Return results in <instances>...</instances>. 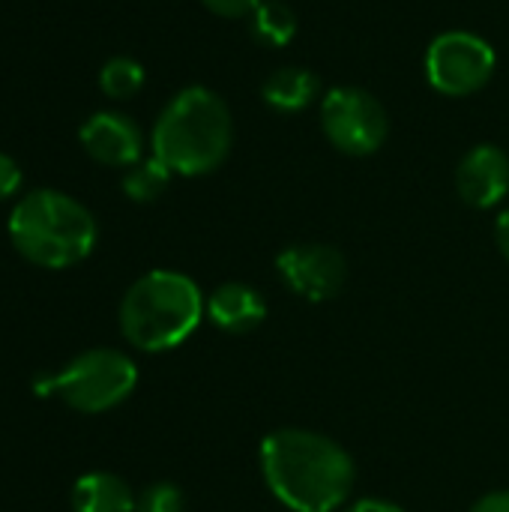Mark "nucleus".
Listing matches in <instances>:
<instances>
[{"label": "nucleus", "mask_w": 509, "mask_h": 512, "mask_svg": "<svg viewBox=\"0 0 509 512\" xmlns=\"http://www.w3.org/2000/svg\"><path fill=\"white\" fill-rule=\"evenodd\" d=\"M258 462L267 489L291 512L339 510L357 483L348 450L309 429H276L264 435Z\"/></svg>", "instance_id": "obj_1"}, {"label": "nucleus", "mask_w": 509, "mask_h": 512, "mask_svg": "<svg viewBox=\"0 0 509 512\" xmlns=\"http://www.w3.org/2000/svg\"><path fill=\"white\" fill-rule=\"evenodd\" d=\"M234 144V120L228 102L210 87L180 90L159 114L150 147L153 156L180 177H204L216 171Z\"/></svg>", "instance_id": "obj_2"}, {"label": "nucleus", "mask_w": 509, "mask_h": 512, "mask_svg": "<svg viewBox=\"0 0 509 512\" xmlns=\"http://www.w3.org/2000/svg\"><path fill=\"white\" fill-rule=\"evenodd\" d=\"M207 300L195 279L177 270H150L129 285L120 303L123 339L147 354L180 348L201 324Z\"/></svg>", "instance_id": "obj_3"}, {"label": "nucleus", "mask_w": 509, "mask_h": 512, "mask_svg": "<svg viewBox=\"0 0 509 512\" xmlns=\"http://www.w3.org/2000/svg\"><path fill=\"white\" fill-rule=\"evenodd\" d=\"M15 252L45 270H66L81 264L96 246L93 213L57 189L27 192L6 222Z\"/></svg>", "instance_id": "obj_4"}, {"label": "nucleus", "mask_w": 509, "mask_h": 512, "mask_svg": "<svg viewBox=\"0 0 509 512\" xmlns=\"http://www.w3.org/2000/svg\"><path fill=\"white\" fill-rule=\"evenodd\" d=\"M54 393L78 414H105L123 405L138 387V366L117 348H90L75 354L57 375Z\"/></svg>", "instance_id": "obj_5"}, {"label": "nucleus", "mask_w": 509, "mask_h": 512, "mask_svg": "<svg viewBox=\"0 0 509 512\" xmlns=\"http://www.w3.org/2000/svg\"><path fill=\"white\" fill-rule=\"evenodd\" d=\"M321 129L345 156H372L390 135V117L378 96L363 87H333L321 99Z\"/></svg>", "instance_id": "obj_6"}, {"label": "nucleus", "mask_w": 509, "mask_h": 512, "mask_svg": "<svg viewBox=\"0 0 509 512\" xmlns=\"http://www.w3.org/2000/svg\"><path fill=\"white\" fill-rule=\"evenodd\" d=\"M426 81L441 96H471L483 90L498 66L495 48L471 30H447L426 48Z\"/></svg>", "instance_id": "obj_7"}, {"label": "nucleus", "mask_w": 509, "mask_h": 512, "mask_svg": "<svg viewBox=\"0 0 509 512\" xmlns=\"http://www.w3.org/2000/svg\"><path fill=\"white\" fill-rule=\"evenodd\" d=\"M279 279L309 303L333 300L348 279V261L336 246L327 243H297L276 258Z\"/></svg>", "instance_id": "obj_8"}, {"label": "nucleus", "mask_w": 509, "mask_h": 512, "mask_svg": "<svg viewBox=\"0 0 509 512\" xmlns=\"http://www.w3.org/2000/svg\"><path fill=\"white\" fill-rule=\"evenodd\" d=\"M456 189L468 207L492 210L509 195V156L498 144L471 147L456 168Z\"/></svg>", "instance_id": "obj_9"}, {"label": "nucleus", "mask_w": 509, "mask_h": 512, "mask_svg": "<svg viewBox=\"0 0 509 512\" xmlns=\"http://www.w3.org/2000/svg\"><path fill=\"white\" fill-rule=\"evenodd\" d=\"M78 141L84 147V153L99 162V165H111V168H129L138 159H144V135L141 129L117 111H99L93 114L81 129H78Z\"/></svg>", "instance_id": "obj_10"}, {"label": "nucleus", "mask_w": 509, "mask_h": 512, "mask_svg": "<svg viewBox=\"0 0 509 512\" xmlns=\"http://www.w3.org/2000/svg\"><path fill=\"white\" fill-rule=\"evenodd\" d=\"M207 318L231 336L252 333L267 318V303L258 288L246 282H225L207 297Z\"/></svg>", "instance_id": "obj_11"}, {"label": "nucleus", "mask_w": 509, "mask_h": 512, "mask_svg": "<svg viewBox=\"0 0 509 512\" xmlns=\"http://www.w3.org/2000/svg\"><path fill=\"white\" fill-rule=\"evenodd\" d=\"M321 96V81L306 66H279L261 84V99L279 114L306 111Z\"/></svg>", "instance_id": "obj_12"}, {"label": "nucleus", "mask_w": 509, "mask_h": 512, "mask_svg": "<svg viewBox=\"0 0 509 512\" xmlns=\"http://www.w3.org/2000/svg\"><path fill=\"white\" fill-rule=\"evenodd\" d=\"M138 495L129 483L108 471H90L72 486V510L75 512H135Z\"/></svg>", "instance_id": "obj_13"}, {"label": "nucleus", "mask_w": 509, "mask_h": 512, "mask_svg": "<svg viewBox=\"0 0 509 512\" xmlns=\"http://www.w3.org/2000/svg\"><path fill=\"white\" fill-rule=\"evenodd\" d=\"M249 33L258 45L285 48L297 36V12L285 0H261L249 15Z\"/></svg>", "instance_id": "obj_14"}, {"label": "nucleus", "mask_w": 509, "mask_h": 512, "mask_svg": "<svg viewBox=\"0 0 509 512\" xmlns=\"http://www.w3.org/2000/svg\"><path fill=\"white\" fill-rule=\"evenodd\" d=\"M171 177H174L171 168L162 165L156 156L138 159V162L129 165L126 174H123V195H126L129 201H135V204H150V201H156V198L168 189Z\"/></svg>", "instance_id": "obj_15"}, {"label": "nucleus", "mask_w": 509, "mask_h": 512, "mask_svg": "<svg viewBox=\"0 0 509 512\" xmlns=\"http://www.w3.org/2000/svg\"><path fill=\"white\" fill-rule=\"evenodd\" d=\"M99 87L108 99H132L144 87V66L132 57H111L99 72Z\"/></svg>", "instance_id": "obj_16"}, {"label": "nucleus", "mask_w": 509, "mask_h": 512, "mask_svg": "<svg viewBox=\"0 0 509 512\" xmlns=\"http://www.w3.org/2000/svg\"><path fill=\"white\" fill-rule=\"evenodd\" d=\"M135 512H186V498L174 483H153L138 495Z\"/></svg>", "instance_id": "obj_17"}, {"label": "nucleus", "mask_w": 509, "mask_h": 512, "mask_svg": "<svg viewBox=\"0 0 509 512\" xmlns=\"http://www.w3.org/2000/svg\"><path fill=\"white\" fill-rule=\"evenodd\" d=\"M201 3L222 18H246L258 9L261 0H201Z\"/></svg>", "instance_id": "obj_18"}, {"label": "nucleus", "mask_w": 509, "mask_h": 512, "mask_svg": "<svg viewBox=\"0 0 509 512\" xmlns=\"http://www.w3.org/2000/svg\"><path fill=\"white\" fill-rule=\"evenodd\" d=\"M21 189V168L12 156L0 153V201L12 198Z\"/></svg>", "instance_id": "obj_19"}, {"label": "nucleus", "mask_w": 509, "mask_h": 512, "mask_svg": "<svg viewBox=\"0 0 509 512\" xmlns=\"http://www.w3.org/2000/svg\"><path fill=\"white\" fill-rule=\"evenodd\" d=\"M471 512H509V489L483 495V498L471 507Z\"/></svg>", "instance_id": "obj_20"}, {"label": "nucleus", "mask_w": 509, "mask_h": 512, "mask_svg": "<svg viewBox=\"0 0 509 512\" xmlns=\"http://www.w3.org/2000/svg\"><path fill=\"white\" fill-rule=\"evenodd\" d=\"M345 512H405L399 504L387 501V498H363L357 504H351Z\"/></svg>", "instance_id": "obj_21"}, {"label": "nucleus", "mask_w": 509, "mask_h": 512, "mask_svg": "<svg viewBox=\"0 0 509 512\" xmlns=\"http://www.w3.org/2000/svg\"><path fill=\"white\" fill-rule=\"evenodd\" d=\"M495 240H498V246H501V252H504V258L509 261V207L498 216V222H495Z\"/></svg>", "instance_id": "obj_22"}]
</instances>
